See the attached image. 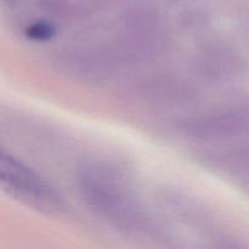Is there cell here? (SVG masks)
Wrapping results in <instances>:
<instances>
[{
	"mask_svg": "<svg viewBox=\"0 0 249 249\" xmlns=\"http://www.w3.org/2000/svg\"><path fill=\"white\" fill-rule=\"evenodd\" d=\"M79 187L87 203L108 221L126 231H143L147 219L131 196L125 175L111 165L92 163L79 173Z\"/></svg>",
	"mask_w": 249,
	"mask_h": 249,
	"instance_id": "1",
	"label": "cell"
},
{
	"mask_svg": "<svg viewBox=\"0 0 249 249\" xmlns=\"http://www.w3.org/2000/svg\"><path fill=\"white\" fill-rule=\"evenodd\" d=\"M0 191L44 213L63 209L62 198L45 179L0 145Z\"/></svg>",
	"mask_w": 249,
	"mask_h": 249,
	"instance_id": "2",
	"label": "cell"
},
{
	"mask_svg": "<svg viewBox=\"0 0 249 249\" xmlns=\"http://www.w3.org/2000/svg\"><path fill=\"white\" fill-rule=\"evenodd\" d=\"M164 38L163 23L152 12H133L123 21V46L129 55H153L160 50Z\"/></svg>",
	"mask_w": 249,
	"mask_h": 249,
	"instance_id": "3",
	"label": "cell"
},
{
	"mask_svg": "<svg viewBox=\"0 0 249 249\" xmlns=\"http://www.w3.org/2000/svg\"><path fill=\"white\" fill-rule=\"evenodd\" d=\"M55 65L62 73L80 80H100L111 71L113 63L106 53L95 50H65L56 56Z\"/></svg>",
	"mask_w": 249,
	"mask_h": 249,
	"instance_id": "4",
	"label": "cell"
},
{
	"mask_svg": "<svg viewBox=\"0 0 249 249\" xmlns=\"http://www.w3.org/2000/svg\"><path fill=\"white\" fill-rule=\"evenodd\" d=\"M56 33L55 27L46 21L34 22L26 29V36L33 40L45 41L53 38Z\"/></svg>",
	"mask_w": 249,
	"mask_h": 249,
	"instance_id": "5",
	"label": "cell"
}]
</instances>
